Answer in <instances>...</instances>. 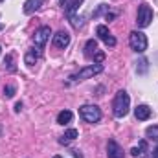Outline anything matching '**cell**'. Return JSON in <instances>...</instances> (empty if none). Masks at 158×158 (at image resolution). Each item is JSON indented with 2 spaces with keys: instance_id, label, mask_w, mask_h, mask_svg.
<instances>
[{
  "instance_id": "1",
  "label": "cell",
  "mask_w": 158,
  "mask_h": 158,
  "mask_svg": "<svg viewBox=\"0 0 158 158\" xmlns=\"http://www.w3.org/2000/svg\"><path fill=\"white\" fill-rule=\"evenodd\" d=\"M129 109H131V98L125 90H119L114 96V101H112V112L116 118H125L129 114Z\"/></svg>"
},
{
  "instance_id": "2",
  "label": "cell",
  "mask_w": 158,
  "mask_h": 158,
  "mask_svg": "<svg viewBox=\"0 0 158 158\" xmlns=\"http://www.w3.org/2000/svg\"><path fill=\"white\" fill-rule=\"evenodd\" d=\"M101 72H103V64H101V63H94V64H88V66L81 68L79 72L72 74V76L68 77V85H74V83H79V81L90 79V77H94V76H98V74H101Z\"/></svg>"
},
{
  "instance_id": "3",
  "label": "cell",
  "mask_w": 158,
  "mask_h": 158,
  "mask_svg": "<svg viewBox=\"0 0 158 158\" xmlns=\"http://www.w3.org/2000/svg\"><path fill=\"white\" fill-rule=\"evenodd\" d=\"M79 114L86 123H98L101 119V109L98 105H83L79 109Z\"/></svg>"
},
{
  "instance_id": "4",
  "label": "cell",
  "mask_w": 158,
  "mask_h": 158,
  "mask_svg": "<svg viewBox=\"0 0 158 158\" xmlns=\"http://www.w3.org/2000/svg\"><path fill=\"white\" fill-rule=\"evenodd\" d=\"M129 44L136 53H143L147 50V37L142 31H131L129 35Z\"/></svg>"
},
{
  "instance_id": "5",
  "label": "cell",
  "mask_w": 158,
  "mask_h": 158,
  "mask_svg": "<svg viewBox=\"0 0 158 158\" xmlns=\"http://www.w3.org/2000/svg\"><path fill=\"white\" fill-rule=\"evenodd\" d=\"M153 20V9L149 4H142L138 7V15H136V24L138 28H147Z\"/></svg>"
},
{
  "instance_id": "6",
  "label": "cell",
  "mask_w": 158,
  "mask_h": 158,
  "mask_svg": "<svg viewBox=\"0 0 158 158\" xmlns=\"http://www.w3.org/2000/svg\"><path fill=\"white\" fill-rule=\"evenodd\" d=\"M50 35H52L50 26H40L39 30L35 31V35H33V42H35V46L42 50V48H44V44L50 40Z\"/></svg>"
},
{
  "instance_id": "7",
  "label": "cell",
  "mask_w": 158,
  "mask_h": 158,
  "mask_svg": "<svg viewBox=\"0 0 158 158\" xmlns=\"http://www.w3.org/2000/svg\"><path fill=\"white\" fill-rule=\"evenodd\" d=\"M96 33H98V37L103 40V42H105L107 46H110V48H112V46H116V39L112 37V33L109 31V28H107V26L99 24V26L96 28Z\"/></svg>"
},
{
  "instance_id": "8",
  "label": "cell",
  "mask_w": 158,
  "mask_h": 158,
  "mask_svg": "<svg viewBox=\"0 0 158 158\" xmlns=\"http://www.w3.org/2000/svg\"><path fill=\"white\" fill-rule=\"evenodd\" d=\"M107 158H125V153L116 140H109L107 143Z\"/></svg>"
},
{
  "instance_id": "9",
  "label": "cell",
  "mask_w": 158,
  "mask_h": 158,
  "mask_svg": "<svg viewBox=\"0 0 158 158\" xmlns=\"http://www.w3.org/2000/svg\"><path fill=\"white\" fill-rule=\"evenodd\" d=\"M68 44H70V33L68 31L61 30V31H57L53 35V46L55 48H66Z\"/></svg>"
},
{
  "instance_id": "10",
  "label": "cell",
  "mask_w": 158,
  "mask_h": 158,
  "mask_svg": "<svg viewBox=\"0 0 158 158\" xmlns=\"http://www.w3.org/2000/svg\"><path fill=\"white\" fill-rule=\"evenodd\" d=\"M40 59V48H30L28 52H26V55H24V63L28 64V66H33L37 61Z\"/></svg>"
},
{
  "instance_id": "11",
  "label": "cell",
  "mask_w": 158,
  "mask_h": 158,
  "mask_svg": "<svg viewBox=\"0 0 158 158\" xmlns=\"http://www.w3.org/2000/svg\"><path fill=\"white\" fill-rule=\"evenodd\" d=\"M42 4H44V0H26L22 9H24V13H26V15H31V13L39 11L40 7H42Z\"/></svg>"
},
{
  "instance_id": "12",
  "label": "cell",
  "mask_w": 158,
  "mask_h": 158,
  "mask_svg": "<svg viewBox=\"0 0 158 158\" xmlns=\"http://www.w3.org/2000/svg\"><path fill=\"white\" fill-rule=\"evenodd\" d=\"M151 114H153V110H151L147 105H138V107L134 109V116H136V119H140V121L149 119L151 118Z\"/></svg>"
},
{
  "instance_id": "13",
  "label": "cell",
  "mask_w": 158,
  "mask_h": 158,
  "mask_svg": "<svg viewBox=\"0 0 158 158\" xmlns=\"http://www.w3.org/2000/svg\"><path fill=\"white\" fill-rule=\"evenodd\" d=\"M81 4H83V0H68V2L64 4V7H63V9H64V13H66V17H68V19L76 15V11L79 9V6H81Z\"/></svg>"
},
{
  "instance_id": "14",
  "label": "cell",
  "mask_w": 158,
  "mask_h": 158,
  "mask_svg": "<svg viewBox=\"0 0 158 158\" xmlns=\"http://www.w3.org/2000/svg\"><path fill=\"white\" fill-rule=\"evenodd\" d=\"M77 136H79L77 129H68V131H66V132L59 138V143H61V145H68V143H72Z\"/></svg>"
},
{
  "instance_id": "15",
  "label": "cell",
  "mask_w": 158,
  "mask_h": 158,
  "mask_svg": "<svg viewBox=\"0 0 158 158\" xmlns=\"http://www.w3.org/2000/svg\"><path fill=\"white\" fill-rule=\"evenodd\" d=\"M96 53H98V42L94 39L86 40V44H85V55H86L88 59H94Z\"/></svg>"
},
{
  "instance_id": "16",
  "label": "cell",
  "mask_w": 158,
  "mask_h": 158,
  "mask_svg": "<svg viewBox=\"0 0 158 158\" xmlns=\"http://www.w3.org/2000/svg\"><path fill=\"white\" fill-rule=\"evenodd\" d=\"M74 118V114L70 112V110H61L59 114H57V123L59 125H66V123H70Z\"/></svg>"
},
{
  "instance_id": "17",
  "label": "cell",
  "mask_w": 158,
  "mask_h": 158,
  "mask_svg": "<svg viewBox=\"0 0 158 158\" xmlns=\"http://www.w3.org/2000/svg\"><path fill=\"white\" fill-rule=\"evenodd\" d=\"M145 149H147V142H145V140H142L136 147H132V149H131V155L138 158V156H142V155L145 153Z\"/></svg>"
},
{
  "instance_id": "18",
  "label": "cell",
  "mask_w": 158,
  "mask_h": 158,
  "mask_svg": "<svg viewBox=\"0 0 158 158\" xmlns=\"http://www.w3.org/2000/svg\"><path fill=\"white\" fill-rule=\"evenodd\" d=\"M145 136L153 142H158V125H151L145 129Z\"/></svg>"
},
{
  "instance_id": "19",
  "label": "cell",
  "mask_w": 158,
  "mask_h": 158,
  "mask_svg": "<svg viewBox=\"0 0 158 158\" xmlns=\"http://www.w3.org/2000/svg\"><path fill=\"white\" fill-rule=\"evenodd\" d=\"M103 13H105V15L109 13V6H107V4H99V7L92 13V17H94V19H98V17H99V15H103Z\"/></svg>"
},
{
  "instance_id": "20",
  "label": "cell",
  "mask_w": 158,
  "mask_h": 158,
  "mask_svg": "<svg viewBox=\"0 0 158 158\" xmlns=\"http://www.w3.org/2000/svg\"><path fill=\"white\" fill-rule=\"evenodd\" d=\"M147 68H149L147 59H140V63H138V66H136V72H138V74H145Z\"/></svg>"
},
{
  "instance_id": "21",
  "label": "cell",
  "mask_w": 158,
  "mask_h": 158,
  "mask_svg": "<svg viewBox=\"0 0 158 158\" xmlns=\"http://www.w3.org/2000/svg\"><path fill=\"white\" fill-rule=\"evenodd\" d=\"M70 22H72V26H74V28H81V26H83V24H85V19H83V17H81V15H74V17H70Z\"/></svg>"
},
{
  "instance_id": "22",
  "label": "cell",
  "mask_w": 158,
  "mask_h": 158,
  "mask_svg": "<svg viewBox=\"0 0 158 158\" xmlns=\"http://www.w3.org/2000/svg\"><path fill=\"white\" fill-rule=\"evenodd\" d=\"M15 92H17V88H15L13 85L4 86V96H6V98H13V96H15Z\"/></svg>"
},
{
  "instance_id": "23",
  "label": "cell",
  "mask_w": 158,
  "mask_h": 158,
  "mask_svg": "<svg viewBox=\"0 0 158 158\" xmlns=\"http://www.w3.org/2000/svg\"><path fill=\"white\" fill-rule=\"evenodd\" d=\"M4 64L7 66V70H9V72H15V64H13V55H6V61H4Z\"/></svg>"
},
{
  "instance_id": "24",
  "label": "cell",
  "mask_w": 158,
  "mask_h": 158,
  "mask_svg": "<svg viewBox=\"0 0 158 158\" xmlns=\"http://www.w3.org/2000/svg\"><path fill=\"white\" fill-rule=\"evenodd\" d=\"M103 59H105V52H99L98 50V53L94 55V63H103Z\"/></svg>"
},
{
  "instance_id": "25",
  "label": "cell",
  "mask_w": 158,
  "mask_h": 158,
  "mask_svg": "<svg viewBox=\"0 0 158 158\" xmlns=\"http://www.w3.org/2000/svg\"><path fill=\"white\" fill-rule=\"evenodd\" d=\"M114 17H116L114 13H107V15H105V20H109V22H110V20L114 19Z\"/></svg>"
},
{
  "instance_id": "26",
  "label": "cell",
  "mask_w": 158,
  "mask_h": 158,
  "mask_svg": "<svg viewBox=\"0 0 158 158\" xmlns=\"http://www.w3.org/2000/svg\"><path fill=\"white\" fill-rule=\"evenodd\" d=\"M15 110H17V112H20V110H22V103H20V101L15 105Z\"/></svg>"
},
{
  "instance_id": "27",
  "label": "cell",
  "mask_w": 158,
  "mask_h": 158,
  "mask_svg": "<svg viewBox=\"0 0 158 158\" xmlns=\"http://www.w3.org/2000/svg\"><path fill=\"white\" fill-rule=\"evenodd\" d=\"M74 156H76V158H83V155H81L79 151H74Z\"/></svg>"
},
{
  "instance_id": "28",
  "label": "cell",
  "mask_w": 158,
  "mask_h": 158,
  "mask_svg": "<svg viewBox=\"0 0 158 158\" xmlns=\"http://www.w3.org/2000/svg\"><path fill=\"white\" fill-rule=\"evenodd\" d=\"M153 158H158V147L155 149V151H153Z\"/></svg>"
},
{
  "instance_id": "29",
  "label": "cell",
  "mask_w": 158,
  "mask_h": 158,
  "mask_svg": "<svg viewBox=\"0 0 158 158\" xmlns=\"http://www.w3.org/2000/svg\"><path fill=\"white\" fill-rule=\"evenodd\" d=\"M66 2H68V0H61V6L64 7V4H66Z\"/></svg>"
},
{
  "instance_id": "30",
  "label": "cell",
  "mask_w": 158,
  "mask_h": 158,
  "mask_svg": "<svg viewBox=\"0 0 158 158\" xmlns=\"http://www.w3.org/2000/svg\"><path fill=\"white\" fill-rule=\"evenodd\" d=\"M53 158H61V156H53Z\"/></svg>"
},
{
  "instance_id": "31",
  "label": "cell",
  "mask_w": 158,
  "mask_h": 158,
  "mask_svg": "<svg viewBox=\"0 0 158 158\" xmlns=\"http://www.w3.org/2000/svg\"><path fill=\"white\" fill-rule=\"evenodd\" d=\"M0 30H2V24H0Z\"/></svg>"
},
{
  "instance_id": "32",
  "label": "cell",
  "mask_w": 158,
  "mask_h": 158,
  "mask_svg": "<svg viewBox=\"0 0 158 158\" xmlns=\"http://www.w3.org/2000/svg\"><path fill=\"white\" fill-rule=\"evenodd\" d=\"M0 50H2V48H0Z\"/></svg>"
},
{
  "instance_id": "33",
  "label": "cell",
  "mask_w": 158,
  "mask_h": 158,
  "mask_svg": "<svg viewBox=\"0 0 158 158\" xmlns=\"http://www.w3.org/2000/svg\"><path fill=\"white\" fill-rule=\"evenodd\" d=\"M0 2H2V0H0Z\"/></svg>"
}]
</instances>
